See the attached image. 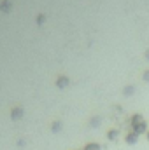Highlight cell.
I'll use <instances>...</instances> for the list:
<instances>
[{
  "label": "cell",
  "mask_w": 149,
  "mask_h": 150,
  "mask_svg": "<svg viewBox=\"0 0 149 150\" xmlns=\"http://www.w3.org/2000/svg\"><path fill=\"white\" fill-rule=\"evenodd\" d=\"M132 131H133V133H137L139 136H140V134H144V133L148 131V120H144V122H140V124L133 126V127H132Z\"/></svg>",
  "instance_id": "3957f363"
},
{
  "label": "cell",
  "mask_w": 149,
  "mask_h": 150,
  "mask_svg": "<svg viewBox=\"0 0 149 150\" xmlns=\"http://www.w3.org/2000/svg\"><path fill=\"white\" fill-rule=\"evenodd\" d=\"M69 84H70V79L67 75H60L56 79V87L58 89H65V87H69Z\"/></svg>",
  "instance_id": "6da1fadb"
},
{
  "label": "cell",
  "mask_w": 149,
  "mask_h": 150,
  "mask_svg": "<svg viewBox=\"0 0 149 150\" xmlns=\"http://www.w3.org/2000/svg\"><path fill=\"white\" fill-rule=\"evenodd\" d=\"M117 136H119V131H117V129H111V131L107 133V138H109L111 142H114V140H117Z\"/></svg>",
  "instance_id": "52a82bcc"
},
{
  "label": "cell",
  "mask_w": 149,
  "mask_h": 150,
  "mask_svg": "<svg viewBox=\"0 0 149 150\" xmlns=\"http://www.w3.org/2000/svg\"><path fill=\"white\" fill-rule=\"evenodd\" d=\"M44 23H46V14H39L37 16V25L39 26H42Z\"/></svg>",
  "instance_id": "30bf717a"
},
{
  "label": "cell",
  "mask_w": 149,
  "mask_h": 150,
  "mask_svg": "<svg viewBox=\"0 0 149 150\" xmlns=\"http://www.w3.org/2000/svg\"><path fill=\"white\" fill-rule=\"evenodd\" d=\"M146 59H149V49L146 51Z\"/></svg>",
  "instance_id": "5bb4252c"
},
{
  "label": "cell",
  "mask_w": 149,
  "mask_h": 150,
  "mask_svg": "<svg viewBox=\"0 0 149 150\" xmlns=\"http://www.w3.org/2000/svg\"><path fill=\"white\" fill-rule=\"evenodd\" d=\"M125 142H126V145H137V142H139V134L133 133V131H130V133H126Z\"/></svg>",
  "instance_id": "7a4b0ae2"
},
{
  "label": "cell",
  "mask_w": 149,
  "mask_h": 150,
  "mask_svg": "<svg viewBox=\"0 0 149 150\" xmlns=\"http://www.w3.org/2000/svg\"><path fill=\"white\" fill-rule=\"evenodd\" d=\"M142 79H144L146 82H149V70H146V72H144V75H142Z\"/></svg>",
  "instance_id": "4fadbf2b"
},
{
  "label": "cell",
  "mask_w": 149,
  "mask_h": 150,
  "mask_svg": "<svg viewBox=\"0 0 149 150\" xmlns=\"http://www.w3.org/2000/svg\"><path fill=\"white\" fill-rule=\"evenodd\" d=\"M123 93H125V96H132V94L135 93V87H133V86H126V87L123 89Z\"/></svg>",
  "instance_id": "9c48e42d"
},
{
  "label": "cell",
  "mask_w": 149,
  "mask_h": 150,
  "mask_svg": "<svg viewBox=\"0 0 149 150\" xmlns=\"http://www.w3.org/2000/svg\"><path fill=\"white\" fill-rule=\"evenodd\" d=\"M11 11H12V2H11V0H2V2H0V12L7 14V12H11Z\"/></svg>",
  "instance_id": "277c9868"
},
{
  "label": "cell",
  "mask_w": 149,
  "mask_h": 150,
  "mask_svg": "<svg viewBox=\"0 0 149 150\" xmlns=\"http://www.w3.org/2000/svg\"><path fill=\"white\" fill-rule=\"evenodd\" d=\"M23 108H21V107H14V108H12V110H11V119H12V120H19V119H21V117H23Z\"/></svg>",
  "instance_id": "5b68a950"
},
{
  "label": "cell",
  "mask_w": 149,
  "mask_h": 150,
  "mask_svg": "<svg viewBox=\"0 0 149 150\" xmlns=\"http://www.w3.org/2000/svg\"><path fill=\"white\" fill-rule=\"evenodd\" d=\"M60 127H62V124H60V122H54V124H53V131H58Z\"/></svg>",
  "instance_id": "7c38bea8"
},
{
  "label": "cell",
  "mask_w": 149,
  "mask_h": 150,
  "mask_svg": "<svg viewBox=\"0 0 149 150\" xmlns=\"http://www.w3.org/2000/svg\"><path fill=\"white\" fill-rule=\"evenodd\" d=\"M148 140H149V133H148Z\"/></svg>",
  "instance_id": "9a60e30c"
},
{
  "label": "cell",
  "mask_w": 149,
  "mask_h": 150,
  "mask_svg": "<svg viewBox=\"0 0 149 150\" xmlns=\"http://www.w3.org/2000/svg\"><path fill=\"white\" fill-rule=\"evenodd\" d=\"M90 126H93V127H98V126H100V119H98V117H93V119L90 120Z\"/></svg>",
  "instance_id": "8fae6325"
},
{
  "label": "cell",
  "mask_w": 149,
  "mask_h": 150,
  "mask_svg": "<svg viewBox=\"0 0 149 150\" xmlns=\"http://www.w3.org/2000/svg\"><path fill=\"white\" fill-rule=\"evenodd\" d=\"M84 150H100V145L95 143V142H90V143L84 145Z\"/></svg>",
  "instance_id": "ba28073f"
},
{
  "label": "cell",
  "mask_w": 149,
  "mask_h": 150,
  "mask_svg": "<svg viewBox=\"0 0 149 150\" xmlns=\"http://www.w3.org/2000/svg\"><path fill=\"white\" fill-rule=\"evenodd\" d=\"M146 119L140 115V113H135V115H132V119H130V126L133 127V126H137V124H140V122H144Z\"/></svg>",
  "instance_id": "8992f818"
}]
</instances>
